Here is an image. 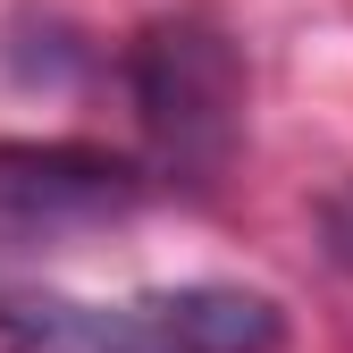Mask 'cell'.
<instances>
[{
    "label": "cell",
    "mask_w": 353,
    "mask_h": 353,
    "mask_svg": "<svg viewBox=\"0 0 353 353\" xmlns=\"http://www.w3.org/2000/svg\"><path fill=\"white\" fill-rule=\"evenodd\" d=\"M320 236H328V261H336V270H353V185H336L320 202Z\"/></svg>",
    "instance_id": "5b68a950"
},
{
    "label": "cell",
    "mask_w": 353,
    "mask_h": 353,
    "mask_svg": "<svg viewBox=\"0 0 353 353\" xmlns=\"http://www.w3.org/2000/svg\"><path fill=\"white\" fill-rule=\"evenodd\" d=\"M143 202V176L135 160L93 152V143H0V210L9 219H118Z\"/></svg>",
    "instance_id": "7a4b0ae2"
},
{
    "label": "cell",
    "mask_w": 353,
    "mask_h": 353,
    "mask_svg": "<svg viewBox=\"0 0 353 353\" xmlns=\"http://www.w3.org/2000/svg\"><path fill=\"white\" fill-rule=\"evenodd\" d=\"M9 353H176L143 303H76V294H0Z\"/></svg>",
    "instance_id": "3957f363"
},
{
    "label": "cell",
    "mask_w": 353,
    "mask_h": 353,
    "mask_svg": "<svg viewBox=\"0 0 353 353\" xmlns=\"http://www.w3.org/2000/svg\"><path fill=\"white\" fill-rule=\"evenodd\" d=\"M126 84H135L143 135L160 152V168L210 185L219 168L236 160L244 135V59L236 42L202 26V17H152L126 51Z\"/></svg>",
    "instance_id": "6da1fadb"
},
{
    "label": "cell",
    "mask_w": 353,
    "mask_h": 353,
    "mask_svg": "<svg viewBox=\"0 0 353 353\" xmlns=\"http://www.w3.org/2000/svg\"><path fill=\"white\" fill-rule=\"evenodd\" d=\"M152 328L176 345V353H278L286 345V312L252 286H160V294H135Z\"/></svg>",
    "instance_id": "277c9868"
}]
</instances>
